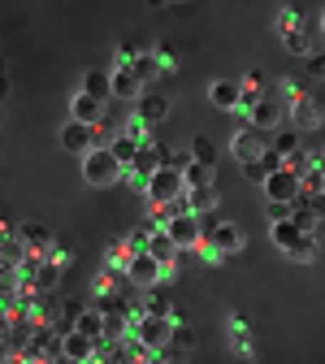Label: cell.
I'll return each mask as SVG.
<instances>
[{"label":"cell","instance_id":"22","mask_svg":"<svg viewBox=\"0 0 325 364\" xmlns=\"http://www.w3.org/2000/svg\"><path fill=\"white\" fill-rule=\"evenodd\" d=\"M148 252H152V256H156V260H161V264H165L169 273L178 269V252H182V247H178V243H174V239H169L165 230H156V235H152V243H148Z\"/></svg>","mask_w":325,"mask_h":364},{"label":"cell","instance_id":"20","mask_svg":"<svg viewBox=\"0 0 325 364\" xmlns=\"http://www.w3.org/2000/svg\"><path fill=\"white\" fill-rule=\"evenodd\" d=\"M74 334H87V338H96V343H105V312L91 304V308H82V316L74 321Z\"/></svg>","mask_w":325,"mask_h":364},{"label":"cell","instance_id":"36","mask_svg":"<svg viewBox=\"0 0 325 364\" xmlns=\"http://www.w3.org/2000/svg\"><path fill=\"white\" fill-rule=\"evenodd\" d=\"M265 217H269V225H282V221H291V204L269 200V204H265Z\"/></svg>","mask_w":325,"mask_h":364},{"label":"cell","instance_id":"6","mask_svg":"<svg viewBox=\"0 0 325 364\" xmlns=\"http://www.w3.org/2000/svg\"><path fill=\"white\" fill-rule=\"evenodd\" d=\"M260 187H265V200H277V204H295V200L304 196V178H299V173H291V169L282 165L277 173H269V178L260 182Z\"/></svg>","mask_w":325,"mask_h":364},{"label":"cell","instance_id":"37","mask_svg":"<svg viewBox=\"0 0 325 364\" xmlns=\"http://www.w3.org/2000/svg\"><path fill=\"white\" fill-rule=\"evenodd\" d=\"M156 61H161V70H174L178 65V48H174V43L165 39V43H156V53H152Z\"/></svg>","mask_w":325,"mask_h":364},{"label":"cell","instance_id":"12","mask_svg":"<svg viewBox=\"0 0 325 364\" xmlns=\"http://www.w3.org/2000/svg\"><path fill=\"white\" fill-rule=\"evenodd\" d=\"M134 117L148 122V126H161V122L169 117V100L161 96V91H144V96H139V105H134Z\"/></svg>","mask_w":325,"mask_h":364},{"label":"cell","instance_id":"15","mask_svg":"<svg viewBox=\"0 0 325 364\" xmlns=\"http://www.w3.org/2000/svg\"><path fill=\"white\" fill-rule=\"evenodd\" d=\"M109 74H113V96H117V100H134V105H139V96H144L148 87L134 78V70H130V65H113Z\"/></svg>","mask_w":325,"mask_h":364},{"label":"cell","instance_id":"5","mask_svg":"<svg viewBox=\"0 0 325 364\" xmlns=\"http://www.w3.org/2000/svg\"><path fill=\"white\" fill-rule=\"evenodd\" d=\"M130 338L139 347H148V351H165L174 343V321H165V316H139Z\"/></svg>","mask_w":325,"mask_h":364},{"label":"cell","instance_id":"38","mask_svg":"<svg viewBox=\"0 0 325 364\" xmlns=\"http://www.w3.org/2000/svg\"><path fill=\"white\" fill-rule=\"evenodd\" d=\"M122 278H126V273H122ZM113 287H117V273H113V269L96 273V295H113Z\"/></svg>","mask_w":325,"mask_h":364},{"label":"cell","instance_id":"29","mask_svg":"<svg viewBox=\"0 0 325 364\" xmlns=\"http://www.w3.org/2000/svg\"><path fill=\"white\" fill-rule=\"evenodd\" d=\"M191 161H200V165H217V144L208 139V134H196V139H191Z\"/></svg>","mask_w":325,"mask_h":364},{"label":"cell","instance_id":"23","mask_svg":"<svg viewBox=\"0 0 325 364\" xmlns=\"http://www.w3.org/2000/svg\"><path fill=\"white\" fill-rule=\"evenodd\" d=\"M82 91H87V96L91 100H109L113 96V74H105V70H87V78H82Z\"/></svg>","mask_w":325,"mask_h":364},{"label":"cell","instance_id":"33","mask_svg":"<svg viewBox=\"0 0 325 364\" xmlns=\"http://www.w3.org/2000/svg\"><path fill=\"white\" fill-rule=\"evenodd\" d=\"M169 347H178V351H191L196 347V330L187 326V321H174V343Z\"/></svg>","mask_w":325,"mask_h":364},{"label":"cell","instance_id":"26","mask_svg":"<svg viewBox=\"0 0 325 364\" xmlns=\"http://www.w3.org/2000/svg\"><path fill=\"white\" fill-rule=\"evenodd\" d=\"M144 316H165V321H178V312H174V304H169V295L156 287V291H148V299H144Z\"/></svg>","mask_w":325,"mask_h":364},{"label":"cell","instance_id":"46","mask_svg":"<svg viewBox=\"0 0 325 364\" xmlns=\"http://www.w3.org/2000/svg\"><path fill=\"white\" fill-rule=\"evenodd\" d=\"M321 169H325V156H321Z\"/></svg>","mask_w":325,"mask_h":364},{"label":"cell","instance_id":"35","mask_svg":"<svg viewBox=\"0 0 325 364\" xmlns=\"http://www.w3.org/2000/svg\"><path fill=\"white\" fill-rule=\"evenodd\" d=\"M265 96H269V91H260V87H252V82H243V105H239V109H243V113L252 117V109H256V105H260Z\"/></svg>","mask_w":325,"mask_h":364},{"label":"cell","instance_id":"34","mask_svg":"<svg viewBox=\"0 0 325 364\" xmlns=\"http://www.w3.org/2000/svg\"><path fill=\"white\" fill-rule=\"evenodd\" d=\"M130 260H134V252H130V247H126V239H122V243H113V247H109V264H113V269H117V273H126V264H130Z\"/></svg>","mask_w":325,"mask_h":364},{"label":"cell","instance_id":"25","mask_svg":"<svg viewBox=\"0 0 325 364\" xmlns=\"http://www.w3.org/2000/svg\"><path fill=\"white\" fill-rule=\"evenodd\" d=\"M182 178H187V191H200V187H217V165H200V161H191L187 169H182Z\"/></svg>","mask_w":325,"mask_h":364},{"label":"cell","instance_id":"45","mask_svg":"<svg viewBox=\"0 0 325 364\" xmlns=\"http://www.w3.org/2000/svg\"><path fill=\"white\" fill-rule=\"evenodd\" d=\"M321 196H325V169H321Z\"/></svg>","mask_w":325,"mask_h":364},{"label":"cell","instance_id":"1","mask_svg":"<svg viewBox=\"0 0 325 364\" xmlns=\"http://www.w3.org/2000/svg\"><path fill=\"white\" fill-rule=\"evenodd\" d=\"M269 239H273V247H277V252H287V256H291V260H299V264L316 260V235H304L295 221L269 225Z\"/></svg>","mask_w":325,"mask_h":364},{"label":"cell","instance_id":"32","mask_svg":"<svg viewBox=\"0 0 325 364\" xmlns=\"http://www.w3.org/2000/svg\"><path fill=\"white\" fill-rule=\"evenodd\" d=\"M122 134H126V130H117V122H113V117H105V122L96 126V148H113Z\"/></svg>","mask_w":325,"mask_h":364},{"label":"cell","instance_id":"41","mask_svg":"<svg viewBox=\"0 0 325 364\" xmlns=\"http://www.w3.org/2000/svg\"><path fill=\"white\" fill-rule=\"evenodd\" d=\"M304 70H308L312 78H325V53H312V57L304 61Z\"/></svg>","mask_w":325,"mask_h":364},{"label":"cell","instance_id":"4","mask_svg":"<svg viewBox=\"0 0 325 364\" xmlns=\"http://www.w3.org/2000/svg\"><path fill=\"white\" fill-rule=\"evenodd\" d=\"M148 200H152V208H161V204H174V200H182L187 196V178H182V169H169V165H161L156 169V178L148 182Z\"/></svg>","mask_w":325,"mask_h":364},{"label":"cell","instance_id":"18","mask_svg":"<svg viewBox=\"0 0 325 364\" xmlns=\"http://www.w3.org/2000/svg\"><path fill=\"white\" fill-rule=\"evenodd\" d=\"M26 260H31V247L14 235V239H0V264L5 269H14V273H22L26 269Z\"/></svg>","mask_w":325,"mask_h":364},{"label":"cell","instance_id":"17","mask_svg":"<svg viewBox=\"0 0 325 364\" xmlns=\"http://www.w3.org/2000/svg\"><path fill=\"white\" fill-rule=\"evenodd\" d=\"M156 169H161V156H156V148H144L134 156V165L126 169V178L134 182V187H148V182L156 178Z\"/></svg>","mask_w":325,"mask_h":364},{"label":"cell","instance_id":"8","mask_svg":"<svg viewBox=\"0 0 325 364\" xmlns=\"http://www.w3.org/2000/svg\"><path fill=\"white\" fill-rule=\"evenodd\" d=\"M165 235H169L178 247H200V239H204V221H200L196 213H182V217H174V221L165 225Z\"/></svg>","mask_w":325,"mask_h":364},{"label":"cell","instance_id":"7","mask_svg":"<svg viewBox=\"0 0 325 364\" xmlns=\"http://www.w3.org/2000/svg\"><path fill=\"white\" fill-rule=\"evenodd\" d=\"M269 148H273V134H265V130H256V126L239 130V134H235V144H230V152H235V161H239V165L260 161Z\"/></svg>","mask_w":325,"mask_h":364},{"label":"cell","instance_id":"10","mask_svg":"<svg viewBox=\"0 0 325 364\" xmlns=\"http://www.w3.org/2000/svg\"><path fill=\"white\" fill-rule=\"evenodd\" d=\"M61 355L65 360H74V364H96V355H100V343L96 338H87V334H61Z\"/></svg>","mask_w":325,"mask_h":364},{"label":"cell","instance_id":"3","mask_svg":"<svg viewBox=\"0 0 325 364\" xmlns=\"http://www.w3.org/2000/svg\"><path fill=\"white\" fill-rule=\"evenodd\" d=\"M165 278H169V269H165L152 252H139V256L126 264V282H130V287H139V291H156Z\"/></svg>","mask_w":325,"mask_h":364},{"label":"cell","instance_id":"19","mask_svg":"<svg viewBox=\"0 0 325 364\" xmlns=\"http://www.w3.org/2000/svg\"><path fill=\"white\" fill-rule=\"evenodd\" d=\"M321 122H325V113H321V105H316V100H308V96H304L299 105H291V126H295V130H316Z\"/></svg>","mask_w":325,"mask_h":364},{"label":"cell","instance_id":"39","mask_svg":"<svg viewBox=\"0 0 325 364\" xmlns=\"http://www.w3.org/2000/svg\"><path fill=\"white\" fill-rule=\"evenodd\" d=\"M130 61H139V43H134V39L117 43V65H130Z\"/></svg>","mask_w":325,"mask_h":364},{"label":"cell","instance_id":"42","mask_svg":"<svg viewBox=\"0 0 325 364\" xmlns=\"http://www.w3.org/2000/svg\"><path fill=\"white\" fill-rule=\"evenodd\" d=\"M304 200H308L312 217H316V221H325V196H308V191H304Z\"/></svg>","mask_w":325,"mask_h":364},{"label":"cell","instance_id":"2","mask_svg":"<svg viewBox=\"0 0 325 364\" xmlns=\"http://www.w3.org/2000/svg\"><path fill=\"white\" fill-rule=\"evenodd\" d=\"M82 178L91 182V187H113V182L126 178V165H117L109 148H96V152L82 156Z\"/></svg>","mask_w":325,"mask_h":364},{"label":"cell","instance_id":"30","mask_svg":"<svg viewBox=\"0 0 325 364\" xmlns=\"http://www.w3.org/2000/svg\"><path fill=\"white\" fill-rule=\"evenodd\" d=\"M287 169H291V173H299V178H312V173L321 169V161H316L312 152H304V148H299V152L287 161Z\"/></svg>","mask_w":325,"mask_h":364},{"label":"cell","instance_id":"31","mask_svg":"<svg viewBox=\"0 0 325 364\" xmlns=\"http://www.w3.org/2000/svg\"><path fill=\"white\" fill-rule=\"evenodd\" d=\"M130 70H134V78H139V82H144V87H148V82H152V78L161 74V61L144 53V57H139V61H130Z\"/></svg>","mask_w":325,"mask_h":364},{"label":"cell","instance_id":"28","mask_svg":"<svg viewBox=\"0 0 325 364\" xmlns=\"http://www.w3.org/2000/svg\"><path fill=\"white\" fill-rule=\"evenodd\" d=\"M273 152L282 156V161H291V156L299 152V130H277V134H273Z\"/></svg>","mask_w":325,"mask_h":364},{"label":"cell","instance_id":"9","mask_svg":"<svg viewBox=\"0 0 325 364\" xmlns=\"http://www.w3.org/2000/svg\"><path fill=\"white\" fill-rule=\"evenodd\" d=\"M61 148H65V152H74V156H87V152H96V126L65 122V126H61Z\"/></svg>","mask_w":325,"mask_h":364},{"label":"cell","instance_id":"13","mask_svg":"<svg viewBox=\"0 0 325 364\" xmlns=\"http://www.w3.org/2000/svg\"><path fill=\"white\" fill-rule=\"evenodd\" d=\"M70 122L100 126V122H105V105H100V100H91L87 91H74V100H70Z\"/></svg>","mask_w":325,"mask_h":364},{"label":"cell","instance_id":"16","mask_svg":"<svg viewBox=\"0 0 325 364\" xmlns=\"http://www.w3.org/2000/svg\"><path fill=\"white\" fill-rule=\"evenodd\" d=\"M208 100H213V109H221V113H235L239 105H243V82H213L208 87Z\"/></svg>","mask_w":325,"mask_h":364},{"label":"cell","instance_id":"14","mask_svg":"<svg viewBox=\"0 0 325 364\" xmlns=\"http://www.w3.org/2000/svg\"><path fill=\"white\" fill-rule=\"evenodd\" d=\"M247 126H256V130H265V134H277V126H282V105H277L273 96H265V100L252 109Z\"/></svg>","mask_w":325,"mask_h":364},{"label":"cell","instance_id":"21","mask_svg":"<svg viewBox=\"0 0 325 364\" xmlns=\"http://www.w3.org/2000/svg\"><path fill=\"white\" fill-rule=\"evenodd\" d=\"M217 204H221V191H217V187L187 191V208H191L196 217H213V213H217Z\"/></svg>","mask_w":325,"mask_h":364},{"label":"cell","instance_id":"24","mask_svg":"<svg viewBox=\"0 0 325 364\" xmlns=\"http://www.w3.org/2000/svg\"><path fill=\"white\" fill-rule=\"evenodd\" d=\"M277 35H282V43H287L295 57H304V61L316 53V48H312V35L304 31V22H299V26H287V31H277Z\"/></svg>","mask_w":325,"mask_h":364},{"label":"cell","instance_id":"27","mask_svg":"<svg viewBox=\"0 0 325 364\" xmlns=\"http://www.w3.org/2000/svg\"><path fill=\"white\" fill-rule=\"evenodd\" d=\"M109 152H113V161H117V165H126V169H130V165H134V156H139V152H144V144H139V139H134V134L126 130V134H122V139H117V144H113Z\"/></svg>","mask_w":325,"mask_h":364},{"label":"cell","instance_id":"11","mask_svg":"<svg viewBox=\"0 0 325 364\" xmlns=\"http://www.w3.org/2000/svg\"><path fill=\"white\" fill-rule=\"evenodd\" d=\"M18 239L31 247V256H48L53 252V230L43 221H22L18 225Z\"/></svg>","mask_w":325,"mask_h":364},{"label":"cell","instance_id":"44","mask_svg":"<svg viewBox=\"0 0 325 364\" xmlns=\"http://www.w3.org/2000/svg\"><path fill=\"white\" fill-rule=\"evenodd\" d=\"M316 26H321V39H325V14H321V22H316Z\"/></svg>","mask_w":325,"mask_h":364},{"label":"cell","instance_id":"43","mask_svg":"<svg viewBox=\"0 0 325 364\" xmlns=\"http://www.w3.org/2000/svg\"><path fill=\"white\" fill-rule=\"evenodd\" d=\"M48 260H53V264H61V269H65V264H70V252H61V247H53V252H48Z\"/></svg>","mask_w":325,"mask_h":364},{"label":"cell","instance_id":"40","mask_svg":"<svg viewBox=\"0 0 325 364\" xmlns=\"http://www.w3.org/2000/svg\"><path fill=\"white\" fill-rule=\"evenodd\" d=\"M230 347H235L239 355H252V338H247V330H235V334H230Z\"/></svg>","mask_w":325,"mask_h":364}]
</instances>
